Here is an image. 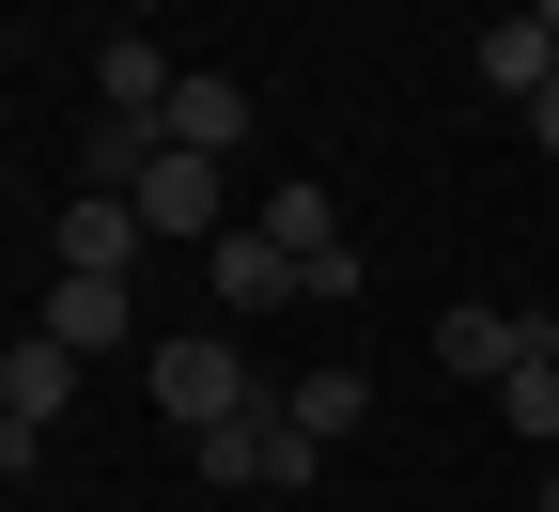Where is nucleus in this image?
I'll return each mask as SVG.
<instances>
[{"label":"nucleus","instance_id":"obj_16","mask_svg":"<svg viewBox=\"0 0 559 512\" xmlns=\"http://www.w3.org/2000/svg\"><path fill=\"white\" fill-rule=\"evenodd\" d=\"M513 124H528V140H544V156H559V79H544V94H528V109H513Z\"/></svg>","mask_w":559,"mask_h":512},{"label":"nucleus","instance_id":"obj_12","mask_svg":"<svg viewBox=\"0 0 559 512\" xmlns=\"http://www.w3.org/2000/svg\"><path fill=\"white\" fill-rule=\"evenodd\" d=\"M124 249H140V202L124 187H79V202H62V264H109L124 279Z\"/></svg>","mask_w":559,"mask_h":512},{"label":"nucleus","instance_id":"obj_9","mask_svg":"<svg viewBox=\"0 0 559 512\" xmlns=\"http://www.w3.org/2000/svg\"><path fill=\"white\" fill-rule=\"evenodd\" d=\"M156 140H187V156H234V140H249V94H234V79H171Z\"/></svg>","mask_w":559,"mask_h":512},{"label":"nucleus","instance_id":"obj_8","mask_svg":"<svg viewBox=\"0 0 559 512\" xmlns=\"http://www.w3.org/2000/svg\"><path fill=\"white\" fill-rule=\"evenodd\" d=\"M544 79H559V32L544 16H498V32H481V94H498V109H528Z\"/></svg>","mask_w":559,"mask_h":512},{"label":"nucleus","instance_id":"obj_2","mask_svg":"<svg viewBox=\"0 0 559 512\" xmlns=\"http://www.w3.org/2000/svg\"><path fill=\"white\" fill-rule=\"evenodd\" d=\"M140 373H156V419H171V434H218L234 404H264V373L234 357V326H202V342H156Z\"/></svg>","mask_w":559,"mask_h":512},{"label":"nucleus","instance_id":"obj_7","mask_svg":"<svg viewBox=\"0 0 559 512\" xmlns=\"http://www.w3.org/2000/svg\"><path fill=\"white\" fill-rule=\"evenodd\" d=\"M436 357H451L466 389H498L513 357H528V311H481V296H451V311H436Z\"/></svg>","mask_w":559,"mask_h":512},{"label":"nucleus","instance_id":"obj_14","mask_svg":"<svg viewBox=\"0 0 559 512\" xmlns=\"http://www.w3.org/2000/svg\"><path fill=\"white\" fill-rule=\"evenodd\" d=\"M280 404H296V419L326 434V451H342V434H358V419H373V389H358V373H296V389H280Z\"/></svg>","mask_w":559,"mask_h":512},{"label":"nucleus","instance_id":"obj_13","mask_svg":"<svg viewBox=\"0 0 559 512\" xmlns=\"http://www.w3.org/2000/svg\"><path fill=\"white\" fill-rule=\"evenodd\" d=\"M264 234L296 249V279H311V264L342 249V202H326V187H280V202H264Z\"/></svg>","mask_w":559,"mask_h":512},{"label":"nucleus","instance_id":"obj_17","mask_svg":"<svg viewBox=\"0 0 559 512\" xmlns=\"http://www.w3.org/2000/svg\"><path fill=\"white\" fill-rule=\"evenodd\" d=\"M544 512H559V466H544Z\"/></svg>","mask_w":559,"mask_h":512},{"label":"nucleus","instance_id":"obj_6","mask_svg":"<svg viewBox=\"0 0 559 512\" xmlns=\"http://www.w3.org/2000/svg\"><path fill=\"white\" fill-rule=\"evenodd\" d=\"M79 389H94V357H62V342H47V326H32V342H16V357H0V419H32V434H47V419H62V404H79Z\"/></svg>","mask_w":559,"mask_h":512},{"label":"nucleus","instance_id":"obj_10","mask_svg":"<svg viewBox=\"0 0 559 512\" xmlns=\"http://www.w3.org/2000/svg\"><path fill=\"white\" fill-rule=\"evenodd\" d=\"M498 419H513V434H544V451H559V326H544V311H528V357L498 373Z\"/></svg>","mask_w":559,"mask_h":512},{"label":"nucleus","instance_id":"obj_11","mask_svg":"<svg viewBox=\"0 0 559 512\" xmlns=\"http://www.w3.org/2000/svg\"><path fill=\"white\" fill-rule=\"evenodd\" d=\"M94 94H109V124H156V109H171V62L140 47V32H109V47H94Z\"/></svg>","mask_w":559,"mask_h":512},{"label":"nucleus","instance_id":"obj_4","mask_svg":"<svg viewBox=\"0 0 559 512\" xmlns=\"http://www.w3.org/2000/svg\"><path fill=\"white\" fill-rule=\"evenodd\" d=\"M32 326H47L62 357H124V326H140V311H124V279H109V264H62Z\"/></svg>","mask_w":559,"mask_h":512},{"label":"nucleus","instance_id":"obj_5","mask_svg":"<svg viewBox=\"0 0 559 512\" xmlns=\"http://www.w3.org/2000/svg\"><path fill=\"white\" fill-rule=\"evenodd\" d=\"M202 279H218V326H234V311H280V296H296V249H280L264 217H234V234L202 249Z\"/></svg>","mask_w":559,"mask_h":512},{"label":"nucleus","instance_id":"obj_15","mask_svg":"<svg viewBox=\"0 0 559 512\" xmlns=\"http://www.w3.org/2000/svg\"><path fill=\"white\" fill-rule=\"evenodd\" d=\"M156 171V124H94V187H140Z\"/></svg>","mask_w":559,"mask_h":512},{"label":"nucleus","instance_id":"obj_1","mask_svg":"<svg viewBox=\"0 0 559 512\" xmlns=\"http://www.w3.org/2000/svg\"><path fill=\"white\" fill-rule=\"evenodd\" d=\"M187 466H202V481H234V497H296V481L326 466V434H311L296 404L264 389V404H234L218 434H187Z\"/></svg>","mask_w":559,"mask_h":512},{"label":"nucleus","instance_id":"obj_3","mask_svg":"<svg viewBox=\"0 0 559 512\" xmlns=\"http://www.w3.org/2000/svg\"><path fill=\"white\" fill-rule=\"evenodd\" d=\"M140 202V234H171V249H218L234 217H218V156H187V140H156V171L124 187Z\"/></svg>","mask_w":559,"mask_h":512},{"label":"nucleus","instance_id":"obj_18","mask_svg":"<svg viewBox=\"0 0 559 512\" xmlns=\"http://www.w3.org/2000/svg\"><path fill=\"white\" fill-rule=\"evenodd\" d=\"M124 16H156V0H124Z\"/></svg>","mask_w":559,"mask_h":512}]
</instances>
